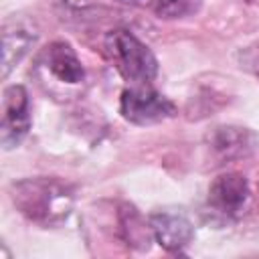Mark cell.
I'll use <instances>...</instances> for the list:
<instances>
[{
	"label": "cell",
	"mask_w": 259,
	"mask_h": 259,
	"mask_svg": "<svg viewBox=\"0 0 259 259\" xmlns=\"http://www.w3.org/2000/svg\"><path fill=\"white\" fill-rule=\"evenodd\" d=\"M10 198L16 210L38 227L65 223L75 204V190L53 176L22 178L10 184Z\"/></svg>",
	"instance_id": "6da1fadb"
},
{
	"label": "cell",
	"mask_w": 259,
	"mask_h": 259,
	"mask_svg": "<svg viewBox=\"0 0 259 259\" xmlns=\"http://www.w3.org/2000/svg\"><path fill=\"white\" fill-rule=\"evenodd\" d=\"M32 73L38 85L59 101H71L85 87V69L75 49L65 40H53L40 49Z\"/></svg>",
	"instance_id": "7a4b0ae2"
},
{
	"label": "cell",
	"mask_w": 259,
	"mask_h": 259,
	"mask_svg": "<svg viewBox=\"0 0 259 259\" xmlns=\"http://www.w3.org/2000/svg\"><path fill=\"white\" fill-rule=\"evenodd\" d=\"M103 51L111 67L130 85L150 83L158 75V61L154 53L127 28L109 30L103 40Z\"/></svg>",
	"instance_id": "3957f363"
},
{
	"label": "cell",
	"mask_w": 259,
	"mask_h": 259,
	"mask_svg": "<svg viewBox=\"0 0 259 259\" xmlns=\"http://www.w3.org/2000/svg\"><path fill=\"white\" fill-rule=\"evenodd\" d=\"M119 113L136 125H150L164 121L176 113L174 103L156 91L150 83L130 85L119 97Z\"/></svg>",
	"instance_id": "277c9868"
},
{
	"label": "cell",
	"mask_w": 259,
	"mask_h": 259,
	"mask_svg": "<svg viewBox=\"0 0 259 259\" xmlns=\"http://www.w3.org/2000/svg\"><path fill=\"white\" fill-rule=\"evenodd\" d=\"M204 148L212 164L223 166L249 158L257 148V134L243 125H217L206 134Z\"/></svg>",
	"instance_id": "5b68a950"
},
{
	"label": "cell",
	"mask_w": 259,
	"mask_h": 259,
	"mask_svg": "<svg viewBox=\"0 0 259 259\" xmlns=\"http://www.w3.org/2000/svg\"><path fill=\"white\" fill-rule=\"evenodd\" d=\"M30 130V99L22 85H10L2 93L0 144L4 150L16 148Z\"/></svg>",
	"instance_id": "8992f818"
},
{
	"label": "cell",
	"mask_w": 259,
	"mask_h": 259,
	"mask_svg": "<svg viewBox=\"0 0 259 259\" xmlns=\"http://www.w3.org/2000/svg\"><path fill=\"white\" fill-rule=\"evenodd\" d=\"M154 241L170 253H180L194 239V227L186 214L178 210H156L150 214Z\"/></svg>",
	"instance_id": "52a82bcc"
},
{
	"label": "cell",
	"mask_w": 259,
	"mask_h": 259,
	"mask_svg": "<svg viewBox=\"0 0 259 259\" xmlns=\"http://www.w3.org/2000/svg\"><path fill=\"white\" fill-rule=\"evenodd\" d=\"M249 198V182L239 172L219 174L208 186V204L223 217H237Z\"/></svg>",
	"instance_id": "ba28073f"
},
{
	"label": "cell",
	"mask_w": 259,
	"mask_h": 259,
	"mask_svg": "<svg viewBox=\"0 0 259 259\" xmlns=\"http://www.w3.org/2000/svg\"><path fill=\"white\" fill-rule=\"evenodd\" d=\"M36 40V30L26 22H6L2 30V77L22 61V57L32 49Z\"/></svg>",
	"instance_id": "9c48e42d"
},
{
	"label": "cell",
	"mask_w": 259,
	"mask_h": 259,
	"mask_svg": "<svg viewBox=\"0 0 259 259\" xmlns=\"http://www.w3.org/2000/svg\"><path fill=\"white\" fill-rule=\"evenodd\" d=\"M119 229H121V235L125 239V243L130 247H136L140 251L148 249L154 235H152V227H150V221L146 223L142 219V214L132 206V204H123L121 210H119Z\"/></svg>",
	"instance_id": "30bf717a"
},
{
	"label": "cell",
	"mask_w": 259,
	"mask_h": 259,
	"mask_svg": "<svg viewBox=\"0 0 259 259\" xmlns=\"http://www.w3.org/2000/svg\"><path fill=\"white\" fill-rule=\"evenodd\" d=\"M152 6L158 18L176 20V18L196 14L202 6V0H154Z\"/></svg>",
	"instance_id": "8fae6325"
},
{
	"label": "cell",
	"mask_w": 259,
	"mask_h": 259,
	"mask_svg": "<svg viewBox=\"0 0 259 259\" xmlns=\"http://www.w3.org/2000/svg\"><path fill=\"white\" fill-rule=\"evenodd\" d=\"M237 59H239V67L243 71H247L259 79V42H253V45L241 49Z\"/></svg>",
	"instance_id": "7c38bea8"
},
{
	"label": "cell",
	"mask_w": 259,
	"mask_h": 259,
	"mask_svg": "<svg viewBox=\"0 0 259 259\" xmlns=\"http://www.w3.org/2000/svg\"><path fill=\"white\" fill-rule=\"evenodd\" d=\"M115 2H121V4H130V6H146V4H152L154 0H115Z\"/></svg>",
	"instance_id": "4fadbf2b"
}]
</instances>
